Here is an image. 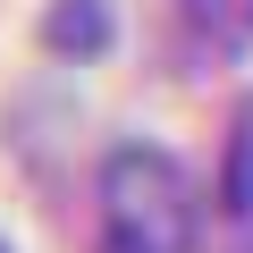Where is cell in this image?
Wrapping results in <instances>:
<instances>
[{"mask_svg": "<svg viewBox=\"0 0 253 253\" xmlns=\"http://www.w3.org/2000/svg\"><path fill=\"white\" fill-rule=\"evenodd\" d=\"M203 194L161 144H118L101 161V253H194Z\"/></svg>", "mask_w": 253, "mask_h": 253, "instance_id": "1", "label": "cell"}, {"mask_svg": "<svg viewBox=\"0 0 253 253\" xmlns=\"http://www.w3.org/2000/svg\"><path fill=\"white\" fill-rule=\"evenodd\" d=\"M186 26H194V42L203 51H245L253 42V0H186Z\"/></svg>", "mask_w": 253, "mask_h": 253, "instance_id": "2", "label": "cell"}, {"mask_svg": "<svg viewBox=\"0 0 253 253\" xmlns=\"http://www.w3.org/2000/svg\"><path fill=\"white\" fill-rule=\"evenodd\" d=\"M42 34H51L59 51H93V42H101V0H59Z\"/></svg>", "mask_w": 253, "mask_h": 253, "instance_id": "3", "label": "cell"}, {"mask_svg": "<svg viewBox=\"0 0 253 253\" xmlns=\"http://www.w3.org/2000/svg\"><path fill=\"white\" fill-rule=\"evenodd\" d=\"M228 211H253V118H236V161H228Z\"/></svg>", "mask_w": 253, "mask_h": 253, "instance_id": "4", "label": "cell"}, {"mask_svg": "<svg viewBox=\"0 0 253 253\" xmlns=\"http://www.w3.org/2000/svg\"><path fill=\"white\" fill-rule=\"evenodd\" d=\"M0 253H9V245H0Z\"/></svg>", "mask_w": 253, "mask_h": 253, "instance_id": "5", "label": "cell"}]
</instances>
